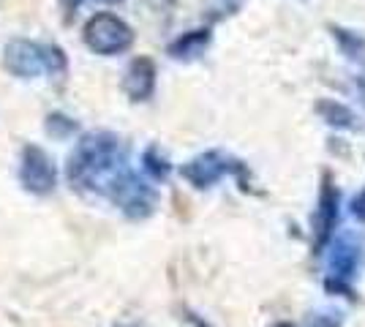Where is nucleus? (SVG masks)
<instances>
[{"label": "nucleus", "mask_w": 365, "mask_h": 327, "mask_svg": "<svg viewBox=\"0 0 365 327\" xmlns=\"http://www.w3.org/2000/svg\"><path fill=\"white\" fill-rule=\"evenodd\" d=\"M66 177L76 191L107 199L134 221L150 218L158 207L153 180L131 167L125 142L112 131H93L76 142Z\"/></svg>", "instance_id": "1"}, {"label": "nucleus", "mask_w": 365, "mask_h": 327, "mask_svg": "<svg viewBox=\"0 0 365 327\" xmlns=\"http://www.w3.org/2000/svg\"><path fill=\"white\" fill-rule=\"evenodd\" d=\"M322 256H324V265H327V273L322 279L324 292L330 297L357 300L354 281L365 267V232L341 227Z\"/></svg>", "instance_id": "2"}, {"label": "nucleus", "mask_w": 365, "mask_h": 327, "mask_svg": "<svg viewBox=\"0 0 365 327\" xmlns=\"http://www.w3.org/2000/svg\"><path fill=\"white\" fill-rule=\"evenodd\" d=\"M3 66L16 79H36L38 74L63 77L68 61L58 44H38L28 38H14L3 49Z\"/></svg>", "instance_id": "3"}, {"label": "nucleus", "mask_w": 365, "mask_h": 327, "mask_svg": "<svg viewBox=\"0 0 365 327\" xmlns=\"http://www.w3.org/2000/svg\"><path fill=\"white\" fill-rule=\"evenodd\" d=\"M180 177L197 191H207V188L218 186L224 177H237V183L248 188V170L243 161L227 156L221 150H205L185 161L180 167Z\"/></svg>", "instance_id": "4"}, {"label": "nucleus", "mask_w": 365, "mask_h": 327, "mask_svg": "<svg viewBox=\"0 0 365 327\" xmlns=\"http://www.w3.org/2000/svg\"><path fill=\"white\" fill-rule=\"evenodd\" d=\"M341 207H344V194L335 183L333 172L324 170L319 177V191H317V207L311 216V240H314V254L322 256L330 240L341 229Z\"/></svg>", "instance_id": "5"}, {"label": "nucleus", "mask_w": 365, "mask_h": 327, "mask_svg": "<svg viewBox=\"0 0 365 327\" xmlns=\"http://www.w3.org/2000/svg\"><path fill=\"white\" fill-rule=\"evenodd\" d=\"M85 47L101 55V58H112V55H123L134 44V28L123 19V16L112 14V11H98L85 22Z\"/></svg>", "instance_id": "6"}, {"label": "nucleus", "mask_w": 365, "mask_h": 327, "mask_svg": "<svg viewBox=\"0 0 365 327\" xmlns=\"http://www.w3.org/2000/svg\"><path fill=\"white\" fill-rule=\"evenodd\" d=\"M19 183L25 191L36 197H46L58 186V170L44 147L38 145H25L19 156Z\"/></svg>", "instance_id": "7"}, {"label": "nucleus", "mask_w": 365, "mask_h": 327, "mask_svg": "<svg viewBox=\"0 0 365 327\" xmlns=\"http://www.w3.org/2000/svg\"><path fill=\"white\" fill-rule=\"evenodd\" d=\"M155 82H158V71L155 63L150 58H134L125 66L123 74V93L128 95L131 101H150L155 93Z\"/></svg>", "instance_id": "8"}, {"label": "nucleus", "mask_w": 365, "mask_h": 327, "mask_svg": "<svg viewBox=\"0 0 365 327\" xmlns=\"http://www.w3.org/2000/svg\"><path fill=\"white\" fill-rule=\"evenodd\" d=\"M210 44H213V25H202V28L185 31L178 38H172L167 47V55L172 61L191 63V61H199L210 49Z\"/></svg>", "instance_id": "9"}, {"label": "nucleus", "mask_w": 365, "mask_h": 327, "mask_svg": "<svg viewBox=\"0 0 365 327\" xmlns=\"http://www.w3.org/2000/svg\"><path fill=\"white\" fill-rule=\"evenodd\" d=\"M314 112H317V118H319L322 123L335 128V131H360L363 128L360 115L349 104H344L338 98H330V95L317 98L314 101Z\"/></svg>", "instance_id": "10"}, {"label": "nucleus", "mask_w": 365, "mask_h": 327, "mask_svg": "<svg viewBox=\"0 0 365 327\" xmlns=\"http://www.w3.org/2000/svg\"><path fill=\"white\" fill-rule=\"evenodd\" d=\"M327 33L335 41V49L346 58L349 63L360 66L365 71V36L354 28H346V25H327Z\"/></svg>", "instance_id": "11"}, {"label": "nucleus", "mask_w": 365, "mask_h": 327, "mask_svg": "<svg viewBox=\"0 0 365 327\" xmlns=\"http://www.w3.org/2000/svg\"><path fill=\"white\" fill-rule=\"evenodd\" d=\"M251 0H202V16L207 25L227 22L229 16L240 14Z\"/></svg>", "instance_id": "12"}, {"label": "nucleus", "mask_w": 365, "mask_h": 327, "mask_svg": "<svg viewBox=\"0 0 365 327\" xmlns=\"http://www.w3.org/2000/svg\"><path fill=\"white\" fill-rule=\"evenodd\" d=\"M142 175L153 180V183H167L169 175H172V164H169V158L155 147L150 145L145 153H142Z\"/></svg>", "instance_id": "13"}, {"label": "nucleus", "mask_w": 365, "mask_h": 327, "mask_svg": "<svg viewBox=\"0 0 365 327\" xmlns=\"http://www.w3.org/2000/svg\"><path fill=\"white\" fill-rule=\"evenodd\" d=\"M74 131H76V120H71V118L63 115V112H52V115L46 118V134L55 137V140H66V137H71Z\"/></svg>", "instance_id": "14"}, {"label": "nucleus", "mask_w": 365, "mask_h": 327, "mask_svg": "<svg viewBox=\"0 0 365 327\" xmlns=\"http://www.w3.org/2000/svg\"><path fill=\"white\" fill-rule=\"evenodd\" d=\"M308 327H344V313L335 308H322L308 316Z\"/></svg>", "instance_id": "15"}, {"label": "nucleus", "mask_w": 365, "mask_h": 327, "mask_svg": "<svg viewBox=\"0 0 365 327\" xmlns=\"http://www.w3.org/2000/svg\"><path fill=\"white\" fill-rule=\"evenodd\" d=\"M349 216L357 221V224H363L365 227V186L360 188V191H354V197L349 199Z\"/></svg>", "instance_id": "16"}, {"label": "nucleus", "mask_w": 365, "mask_h": 327, "mask_svg": "<svg viewBox=\"0 0 365 327\" xmlns=\"http://www.w3.org/2000/svg\"><path fill=\"white\" fill-rule=\"evenodd\" d=\"M85 0H63V6L68 9V11H74V9H79ZM93 3H107V6H115V3H123V0H93Z\"/></svg>", "instance_id": "17"}, {"label": "nucleus", "mask_w": 365, "mask_h": 327, "mask_svg": "<svg viewBox=\"0 0 365 327\" xmlns=\"http://www.w3.org/2000/svg\"><path fill=\"white\" fill-rule=\"evenodd\" d=\"M354 90H357V95H360V101H363L365 107V71L360 77H354Z\"/></svg>", "instance_id": "18"}, {"label": "nucleus", "mask_w": 365, "mask_h": 327, "mask_svg": "<svg viewBox=\"0 0 365 327\" xmlns=\"http://www.w3.org/2000/svg\"><path fill=\"white\" fill-rule=\"evenodd\" d=\"M273 327H297L294 322H278V325H273Z\"/></svg>", "instance_id": "19"}]
</instances>
